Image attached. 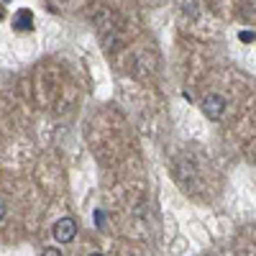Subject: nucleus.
I'll return each instance as SVG.
<instances>
[{
    "label": "nucleus",
    "mask_w": 256,
    "mask_h": 256,
    "mask_svg": "<svg viewBox=\"0 0 256 256\" xmlns=\"http://www.w3.org/2000/svg\"><path fill=\"white\" fill-rule=\"evenodd\" d=\"M52 236H54L59 244L74 241V236H77V220H74V218H59V220L54 223V228H52Z\"/></svg>",
    "instance_id": "obj_1"
},
{
    "label": "nucleus",
    "mask_w": 256,
    "mask_h": 256,
    "mask_svg": "<svg viewBox=\"0 0 256 256\" xmlns=\"http://www.w3.org/2000/svg\"><path fill=\"white\" fill-rule=\"evenodd\" d=\"M202 113H205V118H210V120H220L223 116H226V108H228V102L220 98V95H208L205 100H202Z\"/></svg>",
    "instance_id": "obj_2"
},
{
    "label": "nucleus",
    "mask_w": 256,
    "mask_h": 256,
    "mask_svg": "<svg viewBox=\"0 0 256 256\" xmlns=\"http://www.w3.org/2000/svg\"><path fill=\"white\" fill-rule=\"evenodd\" d=\"M13 24H16V28H18V31H24V28H34V16H31V10H18Z\"/></svg>",
    "instance_id": "obj_3"
},
{
    "label": "nucleus",
    "mask_w": 256,
    "mask_h": 256,
    "mask_svg": "<svg viewBox=\"0 0 256 256\" xmlns=\"http://www.w3.org/2000/svg\"><path fill=\"white\" fill-rule=\"evenodd\" d=\"M41 256H62V251H59V248H54V246H46L44 251H41Z\"/></svg>",
    "instance_id": "obj_4"
},
{
    "label": "nucleus",
    "mask_w": 256,
    "mask_h": 256,
    "mask_svg": "<svg viewBox=\"0 0 256 256\" xmlns=\"http://www.w3.org/2000/svg\"><path fill=\"white\" fill-rule=\"evenodd\" d=\"M6 212H8V208H6V200H3V198H0V220H3V218H6Z\"/></svg>",
    "instance_id": "obj_5"
},
{
    "label": "nucleus",
    "mask_w": 256,
    "mask_h": 256,
    "mask_svg": "<svg viewBox=\"0 0 256 256\" xmlns=\"http://www.w3.org/2000/svg\"><path fill=\"white\" fill-rule=\"evenodd\" d=\"M241 41H256V34H248V31H244V34H241Z\"/></svg>",
    "instance_id": "obj_6"
},
{
    "label": "nucleus",
    "mask_w": 256,
    "mask_h": 256,
    "mask_svg": "<svg viewBox=\"0 0 256 256\" xmlns=\"http://www.w3.org/2000/svg\"><path fill=\"white\" fill-rule=\"evenodd\" d=\"M90 256H102V254H90Z\"/></svg>",
    "instance_id": "obj_7"
}]
</instances>
